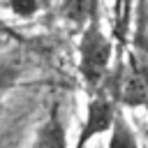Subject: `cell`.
Wrapping results in <instances>:
<instances>
[{
    "label": "cell",
    "instance_id": "cell-1",
    "mask_svg": "<svg viewBox=\"0 0 148 148\" xmlns=\"http://www.w3.org/2000/svg\"><path fill=\"white\" fill-rule=\"evenodd\" d=\"M111 58H113V42L102 30L97 16H90L79 39V76L88 88V92L102 86L111 67Z\"/></svg>",
    "mask_w": 148,
    "mask_h": 148
},
{
    "label": "cell",
    "instance_id": "cell-2",
    "mask_svg": "<svg viewBox=\"0 0 148 148\" xmlns=\"http://www.w3.org/2000/svg\"><path fill=\"white\" fill-rule=\"evenodd\" d=\"M118 113V102L113 99L111 92L106 90H92L88 92V104H86V118L81 123V130L76 134L74 148H86L90 141H95L102 134H109V130L113 127Z\"/></svg>",
    "mask_w": 148,
    "mask_h": 148
},
{
    "label": "cell",
    "instance_id": "cell-3",
    "mask_svg": "<svg viewBox=\"0 0 148 148\" xmlns=\"http://www.w3.org/2000/svg\"><path fill=\"white\" fill-rule=\"evenodd\" d=\"M111 95L123 106H146L148 104V79L134 62H130V67L120 69Z\"/></svg>",
    "mask_w": 148,
    "mask_h": 148
},
{
    "label": "cell",
    "instance_id": "cell-4",
    "mask_svg": "<svg viewBox=\"0 0 148 148\" xmlns=\"http://www.w3.org/2000/svg\"><path fill=\"white\" fill-rule=\"evenodd\" d=\"M30 148H69L67 143V125L60 116V111L53 106L46 120L37 127L32 146Z\"/></svg>",
    "mask_w": 148,
    "mask_h": 148
},
{
    "label": "cell",
    "instance_id": "cell-5",
    "mask_svg": "<svg viewBox=\"0 0 148 148\" xmlns=\"http://www.w3.org/2000/svg\"><path fill=\"white\" fill-rule=\"evenodd\" d=\"M106 148H141V146H139V136H136L134 127L130 125V120H127V116H125L123 111L116 113L113 127L109 130Z\"/></svg>",
    "mask_w": 148,
    "mask_h": 148
},
{
    "label": "cell",
    "instance_id": "cell-6",
    "mask_svg": "<svg viewBox=\"0 0 148 148\" xmlns=\"http://www.w3.org/2000/svg\"><path fill=\"white\" fill-rule=\"evenodd\" d=\"M18 79H21V65L16 60L0 58V92L14 88Z\"/></svg>",
    "mask_w": 148,
    "mask_h": 148
},
{
    "label": "cell",
    "instance_id": "cell-7",
    "mask_svg": "<svg viewBox=\"0 0 148 148\" xmlns=\"http://www.w3.org/2000/svg\"><path fill=\"white\" fill-rule=\"evenodd\" d=\"M44 0H7V9L18 18H32L42 9Z\"/></svg>",
    "mask_w": 148,
    "mask_h": 148
},
{
    "label": "cell",
    "instance_id": "cell-8",
    "mask_svg": "<svg viewBox=\"0 0 148 148\" xmlns=\"http://www.w3.org/2000/svg\"><path fill=\"white\" fill-rule=\"evenodd\" d=\"M132 0H113V18H116V35H125V23L130 16Z\"/></svg>",
    "mask_w": 148,
    "mask_h": 148
},
{
    "label": "cell",
    "instance_id": "cell-9",
    "mask_svg": "<svg viewBox=\"0 0 148 148\" xmlns=\"http://www.w3.org/2000/svg\"><path fill=\"white\" fill-rule=\"evenodd\" d=\"M65 9H67V14H69V16L81 18V14H83V0H67Z\"/></svg>",
    "mask_w": 148,
    "mask_h": 148
}]
</instances>
